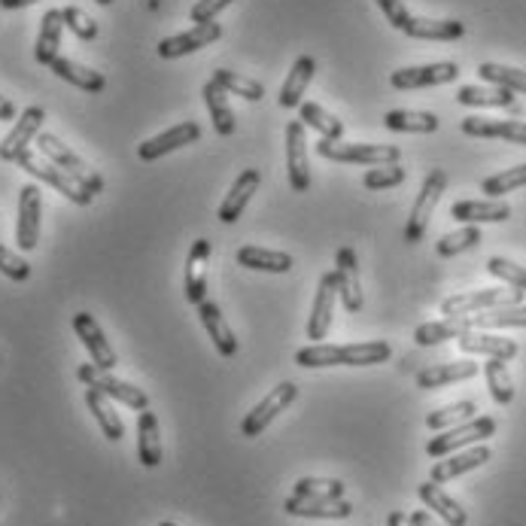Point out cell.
<instances>
[{"label": "cell", "instance_id": "41", "mask_svg": "<svg viewBox=\"0 0 526 526\" xmlns=\"http://www.w3.org/2000/svg\"><path fill=\"white\" fill-rule=\"evenodd\" d=\"M478 77L496 89H508L514 95H526V70H517V67H505V64H493V61H484L478 67Z\"/></svg>", "mask_w": 526, "mask_h": 526}, {"label": "cell", "instance_id": "9", "mask_svg": "<svg viewBox=\"0 0 526 526\" xmlns=\"http://www.w3.org/2000/svg\"><path fill=\"white\" fill-rule=\"evenodd\" d=\"M286 174L292 192L311 189V156H308V128L302 119L286 125Z\"/></svg>", "mask_w": 526, "mask_h": 526}, {"label": "cell", "instance_id": "47", "mask_svg": "<svg viewBox=\"0 0 526 526\" xmlns=\"http://www.w3.org/2000/svg\"><path fill=\"white\" fill-rule=\"evenodd\" d=\"M520 186H526V165H517V168H508V171H502V174L487 177V180L481 183V192H484L487 198H502V195L514 192V189H520Z\"/></svg>", "mask_w": 526, "mask_h": 526}, {"label": "cell", "instance_id": "4", "mask_svg": "<svg viewBox=\"0 0 526 526\" xmlns=\"http://www.w3.org/2000/svg\"><path fill=\"white\" fill-rule=\"evenodd\" d=\"M523 305V292L520 289H478V292H463V295H450L441 302L444 317H469L493 308H511Z\"/></svg>", "mask_w": 526, "mask_h": 526}, {"label": "cell", "instance_id": "60", "mask_svg": "<svg viewBox=\"0 0 526 526\" xmlns=\"http://www.w3.org/2000/svg\"><path fill=\"white\" fill-rule=\"evenodd\" d=\"M159 526H174V523H168V520H162V523H159Z\"/></svg>", "mask_w": 526, "mask_h": 526}, {"label": "cell", "instance_id": "31", "mask_svg": "<svg viewBox=\"0 0 526 526\" xmlns=\"http://www.w3.org/2000/svg\"><path fill=\"white\" fill-rule=\"evenodd\" d=\"M420 499H423V505L426 508H432L447 526H466L469 523V514H466V508L457 502V499H450L444 490H441V484H435V481H429V484H420Z\"/></svg>", "mask_w": 526, "mask_h": 526}, {"label": "cell", "instance_id": "21", "mask_svg": "<svg viewBox=\"0 0 526 526\" xmlns=\"http://www.w3.org/2000/svg\"><path fill=\"white\" fill-rule=\"evenodd\" d=\"M207 262H210V241L198 238L186 256V302L189 305H201L207 298Z\"/></svg>", "mask_w": 526, "mask_h": 526}, {"label": "cell", "instance_id": "54", "mask_svg": "<svg viewBox=\"0 0 526 526\" xmlns=\"http://www.w3.org/2000/svg\"><path fill=\"white\" fill-rule=\"evenodd\" d=\"M235 0H198V4L192 7V13H189V19L195 22V25H207V22H213L225 7H232Z\"/></svg>", "mask_w": 526, "mask_h": 526}, {"label": "cell", "instance_id": "5", "mask_svg": "<svg viewBox=\"0 0 526 526\" xmlns=\"http://www.w3.org/2000/svg\"><path fill=\"white\" fill-rule=\"evenodd\" d=\"M16 165L22 168V171H28L31 177H37L40 183H46V186H52L55 192H61L67 201H73V204H80V207H89L92 201H95V195H89V192H83L77 183H73L58 165H52L43 153L37 156V153H31V149H25V153L16 159Z\"/></svg>", "mask_w": 526, "mask_h": 526}, {"label": "cell", "instance_id": "53", "mask_svg": "<svg viewBox=\"0 0 526 526\" xmlns=\"http://www.w3.org/2000/svg\"><path fill=\"white\" fill-rule=\"evenodd\" d=\"M378 7H381V13L387 16V22L396 28V31H408L411 28V13H408V7H405V0H378Z\"/></svg>", "mask_w": 526, "mask_h": 526}, {"label": "cell", "instance_id": "52", "mask_svg": "<svg viewBox=\"0 0 526 526\" xmlns=\"http://www.w3.org/2000/svg\"><path fill=\"white\" fill-rule=\"evenodd\" d=\"M0 274L10 277V280H16V283H25V280L31 277V265H28L22 256H16L10 247L0 244Z\"/></svg>", "mask_w": 526, "mask_h": 526}, {"label": "cell", "instance_id": "50", "mask_svg": "<svg viewBox=\"0 0 526 526\" xmlns=\"http://www.w3.org/2000/svg\"><path fill=\"white\" fill-rule=\"evenodd\" d=\"M295 493L298 496H329V499H341L344 496V484L335 478H302L295 481Z\"/></svg>", "mask_w": 526, "mask_h": 526}, {"label": "cell", "instance_id": "25", "mask_svg": "<svg viewBox=\"0 0 526 526\" xmlns=\"http://www.w3.org/2000/svg\"><path fill=\"white\" fill-rule=\"evenodd\" d=\"M137 460L146 469H156L162 463V432L159 417L153 411L137 414Z\"/></svg>", "mask_w": 526, "mask_h": 526}, {"label": "cell", "instance_id": "29", "mask_svg": "<svg viewBox=\"0 0 526 526\" xmlns=\"http://www.w3.org/2000/svg\"><path fill=\"white\" fill-rule=\"evenodd\" d=\"M460 341V350L469 356H487V359H514L517 356V341L511 338H499V335H487V332H466Z\"/></svg>", "mask_w": 526, "mask_h": 526}, {"label": "cell", "instance_id": "19", "mask_svg": "<svg viewBox=\"0 0 526 526\" xmlns=\"http://www.w3.org/2000/svg\"><path fill=\"white\" fill-rule=\"evenodd\" d=\"M487 460H493L490 454V447L487 444H478V447H469V450H460V454H450V457H441L432 472H429V481L435 484H447V481H454L472 469H481Z\"/></svg>", "mask_w": 526, "mask_h": 526}, {"label": "cell", "instance_id": "15", "mask_svg": "<svg viewBox=\"0 0 526 526\" xmlns=\"http://www.w3.org/2000/svg\"><path fill=\"white\" fill-rule=\"evenodd\" d=\"M198 137H201L198 122H180V125H174V128H168V131H162L156 137L143 140L137 146V156H140V162H156V159L174 153V149H183V146L195 143Z\"/></svg>", "mask_w": 526, "mask_h": 526}, {"label": "cell", "instance_id": "45", "mask_svg": "<svg viewBox=\"0 0 526 526\" xmlns=\"http://www.w3.org/2000/svg\"><path fill=\"white\" fill-rule=\"evenodd\" d=\"M478 244H481V229H478V225H466V229H460V232L444 235L435 244V253L441 259H450V256H460V253H466V250H472Z\"/></svg>", "mask_w": 526, "mask_h": 526}, {"label": "cell", "instance_id": "20", "mask_svg": "<svg viewBox=\"0 0 526 526\" xmlns=\"http://www.w3.org/2000/svg\"><path fill=\"white\" fill-rule=\"evenodd\" d=\"M222 37V25L219 22H207V25H195L192 31H183V34H174V37H165L159 43V55L162 58H183V55H192L210 43H216Z\"/></svg>", "mask_w": 526, "mask_h": 526}, {"label": "cell", "instance_id": "14", "mask_svg": "<svg viewBox=\"0 0 526 526\" xmlns=\"http://www.w3.org/2000/svg\"><path fill=\"white\" fill-rule=\"evenodd\" d=\"M335 277H338V298L347 314L362 311V280H359V259L353 247H341L335 253Z\"/></svg>", "mask_w": 526, "mask_h": 526}, {"label": "cell", "instance_id": "16", "mask_svg": "<svg viewBox=\"0 0 526 526\" xmlns=\"http://www.w3.org/2000/svg\"><path fill=\"white\" fill-rule=\"evenodd\" d=\"M73 332H77V338L83 341V347L89 350L95 365H101L107 371H113L119 365L116 350L110 347V341L104 338V332H101V326H98V320L92 314H86V311L73 314Z\"/></svg>", "mask_w": 526, "mask_h": 526}, {"label": "cell", "instance_id": "42", "mask_svg": "<svg viewBox=\"0 0 526 526\" xmlns=\"http://www.w3.org/2000/svg\"><path fill=\"white\" fill-rule=\"evenodd\" d=\"M457 104L463 107H514L517 98L508 89H481V86H463L457 92Z\"/></svg>", "mask_w": 526, "mask_h": 526}, {"label": "cell", "instance_id": "26", "mask_svg": "<svg viewBox=\"0 0 526 526\" xmlns=\"http://www.w3.org/2000/svg\"><path fill=\"white\" fill-rule=\"evenodd\" d=\"M314 73H317L314 55H298L292 70H289L286 83H283V89H280V107H286V110L302 107V98H305V92H308V86L314 80Z\"/></svg>", "mask_w": 526, "mask_h": 526}, {"label": "cell", "instance_id": "11", "mask_svg": "<svg viewBox=\"0 0 526 526\" xmlns=\"http://www.w3.org/2000/svg\"><path fill=\"white\" fill-rule=\"evenodd\" d=\"M295 396H298V387L292 384V381H283V384H277L247 417H244V423H241V435L244 438H256V435H262L268 426H271V420L280 414V411H286L292 402H295Z\"/></svg>", "mask_w": 526, "mask_h": 526}, {"label": "cell", "instance_id": "12", "mask_svg": "<svg viewBox=\"0 0 526 526\" xmlns=\"http://www.w3.org/2000/svg\"><path fill=\"white\" fill-rule=\"evenodd\" d=\"M40 216H43V198L40 186L28 183L19 192V219H16V244L19 250L31 253L40 244Z\"/></svg>", "mask_w": 526, "mask_h": 526}, {"label": "cell", "instance_id": "2", "mask_svg": "<svg viewBox=\"0 0 526 526\" xmlns=\"http://www.w3.org/2000/svg\"><path fill=\"white\" fill-rule=\"evenodd\" d=\"M317 153L329 162L338 165H365V168H378V165H396L402 159V149L393 143H341V140H320Z\"/></svg>", "mask_w": 526, "mask_h": 526}, {"label": "cell", "instance_id": "7", "mask_svg": "<svg viewBox=\"0 0 526 526\" xmlns=\"http://www.w3.org/2000/svg\"><path fill=\"white\" fill-rule=\"evenodd\" d=\"M77 378H80L86 387H95V390H101L104 396H110V399H116V402L134 408V411H149V396H146L140 387H131V384H125V381L113 378V374H110L107 368H101V365H95V362L80 365V368H77Z\"/></svg>", "mask_w": 526, "mask_h": 526}, {"label": "cell", "instance_id": "23", "mask_svg": "<svg viewBox=\"0 0 526 526\" xmlns=\"http://www.w3.org/2000/svg\"><path fill=\"white\" fill-rule=\"evenodd\" d=\"M463 134L469 137H496V140H508V143H520L526 146V122L517 119H484V116H469L460 122Z\"/></svg>", "mask_w": 526, "mask_h": 526}, {"label": "cell", "instance_id": "18", "mask_svg": "<svg viewBox=\"0 0 526 526\" xmlns=\"http://www.w3.org/2000/svg\"><path fill=\"white\" fill-rule=\"evenodd\" d=\"M335 298H338V277L335 271L320 277L317 295H314V308H311V320H308V338L311 341H323L332 329V311H335Z\"/></svg>", "mask_w": 526, "mask_h": 526}, {"label": "cell", "instance_id": "43", "mask_svg": "<svg viewBox=\"0 0 526 526\" xmlns=\"http://www.w3.org/2000/svg\"><path fill=\"white\" fill-rule=\"evenodd\" d=\"M302 122L305 128H314L323 140H341L344 122L332 113H326L320 104H302Z\"/></svg>", "mask_w": 526, "mask_h": 526}, {"label": "cell", "instance_id": "49", "mask_svg": "<svg viewBox=\"0 0 526 526\" xmlns=\"http://www.w3.org/2000/svg\"><path fill=\"white\" fill-rule=\"evenodd\" d=\"M487 271H490L493 277H499L502 283H508L511 289H520V292H526V268L514 265L511 259H502V256H490V259H487Z\"/></svg>", "mask_w": 526, "mask_h": 526}, {"label": "cell", "instance_id": "55", "mask_svg": "<svg viewBox=\"0 0 526 526\" xmlns=\"http://www.w3.org/2000/svg\"><path fill=\"white\" fill-rule=\"evenodd\" d=\"M411 523H414V526H447V523H438L429 511H414V514H411Z\"/></svg>", "mask_w": 526, "mask_h": 526}, {"label": "cell", "instance_id": "59", "mask_svg": "<svg viewBox=\"0 0 526 526\" xmlns=\"http://www.w3.org/2000/svg\"><path fill=\"white\" fill-rule=\"evenodd\" d=\"M98 4H101V7H110V4H113V0H98Z\"/></svg>", "mask_w": 526, "mask_h": 526}, {"label": "cell", "instance_id": "58", "mask_svg": "<svg viewBox=\"0 0 526 526\" xmlns=\"http://www.w3.org/2000/svg\"><path fill=\"white\" fill-rule=\"evenodd\" d=\"M37 0H0V7L4 10H22V7H31Z\"/></svg>", "mask_w": 526, "mask_h": 526}, {"label": "cell", "instance_id": "27", "mask_svg": "<svg viewBox=\"0 0 526 526\" xmlns=\"http://www.w3.org/2000/svg\"><path fill=\"white\" fill-rule=\"evenodd\" d=\"M198 317H201V323H204V329H207L213 347H216L222 356H235V353H238V338H235L232 326L225 323V317H222V311H219L216 302L204 298V302L198 305Z\"/></svg>", "mask_w": 526, "mask_h": 526}, {"label": "cell", "instance_id": "38", "mask_svg": "<svg viewBox=\"0 0 526 526\" xmlns=\"http://www.w3.org/2000/svg\"><path fill=\"white\" fill-rule=\"evenodd\" d=\"M384 125L399 134H432L438 131V116L426 110H390L384 116Z\"/></svg>", "mask_w": 526, "mask_h": 526}, {"label": "cell", "instance_id": "22", "mask_svg": "<svg viewBox=\"0 0 526 526\" xmlns=\"http://www.w3.org/2000/svg\"><path fill=\"white\" fill-rule=\"evenodd\" d=\"M259 186H262V174H259L256 168L241 171V177L232 183L229 195H225V201L219 204V213H216V216H219L225 225H232L235 219H241V213L247 210V204H250V198L259 192Z\"/></svg>", "mask_w": 526, "mask_h": 526}, {"label": "cell", "instance_id": "56", "mask_svg": "<svg viewBox=\"0 0 526 526\" xmlns=\"http://www.w3.org/2000/svg\"><path fill=\"white\" fill-rule=\"evenodd\" d=\"M10 119H16V104L0 95V122H10Z\"/></svg>", "mask_w": 526, "mask_h": 526}, {"label": "cell", "instance_id": "33", "mask_svg": "<svg viewBox=\"0 0 526 526\" xmlns=\"http://www.w3.org/2000/svg\"><path fill=\"white\" fill-rule=\"evenodd\" d=\"M411 40H435V43H450L466 34V25L457 19H411V28L405 31Z\"/></svg>", "mask_w": 526, "mask_h": 526}, {"label": "cell", "instance_id": "24", "mask_svg": "<svg viewBox=\"0 0 526 526\" xmlns=\"http://www.w3.org/2000/svg\"><path fill=\"white\" fill-rule=\"evenodd\" d=\"M49 70L55 73L58 80H64V83H70V86H77V89H83V92H89V95H98V92L107 89L104 73H98V70H92V67H86V64H80V61H73V58H64V55H58V58L49 64Z\"/></svg>", "mask_w": 526, "mask_h": 526}, {"label": "cell", "instance_id": "35", "mask_svg": "<svg viewBox=\"0 0 526 526\" xmlns=\"http://www.w3.org/2000/svg\"><path fill=\"white\" fill-rule=\"evenodd\" d=\"M86 405L95 414V420H98V426H101V432H104L107 441H122L125 438V423H122L119 411L110 405V396H104L101 390L89 387L86 390Z\"/></svg>", "mask_w": 526, "mask_h": 526}, {"label": "cell", "instance_id": "46", "mask_svg": "<svg viewBox=\"0 0 526 526\" xmlns=\"http://www.w3.org/2000/svg\"><path fill=\"white\" fill-rule=\"evenodd\" d=\"M475 402H454V405H447V408H438L426 417V426L429 429H454L460 423H469L475 417Z\"/></svg>", "mask_w": 526, "mask_h": 526}, {"label": "cell", "instance_id": "51", "mask_svg": "<svg viewBox=\"0 0 526 526\" xmlns=\"http://www.w3.org/2000/svg\"><path fill=\"white\" fill-rule=\"evenodd\" d=\"M61 16H64V28H70L80 40H95L98 37V22L92 16H86L80 7H64Z\"/></svg>", "mask_w": 526, "mask_h": 526}, {"label": "cell", "instance_id": "44", "mask_svg": "<svg viewBox=\"0 0 526 526\" xmlns=\"http://www.w3.org/2000/svg\"><path fill=\"white\" fill-rule=\"evenodd\" d=\"M484 374H487V387H490L493 402L511 405L514 402V381H511V374H508V365L502 359H490L484 365Z\"/></svg>", "mask_w": 526, "mask_h": 526}, {"label": "cell", "instance_id": "13", "mask_svg": "<svg viewBox=\"0 0 526 526\" xmlns=\"http://www.w3.org/2000/svg\"><path fill=\"white\" fill-rule=\"evenodd\" d=\"M43 122H46V110L43 107H25L22 116L16 119L13 131L4 137V143H0V159H4V162H16L25 153V149H28V143L40 137Z\"/></svg>", "mask_w": 526, "mask_h": 526}, {"label": "cell", "instance_id": "30", "mask_svg": "<svg viewBox=\"0 0 526 526\" xmlns=\"http://www.w3.org/2000/svg\"><path fill=\"white\" fill-rule=\"evenodd\" d=\"M450 216L466 225H481V222H505L511 216V207L505 201H457L450 207Z\"/></svg>", "mask_w": 526, "mask_h": 526}, {"label": "cell", "instance_id": "48", "mask_svg": "<svg viewBox=\"0 0 526 526\" xmlns=\"http://www.w3.org/2000/svg\"><path fill=\"white\" fill-rule=\"evenodd\" d=\"M405 183V168L396 162V165H378V168H368L365 177H362V186L378 192V189H393V186H402Z\"/></svg>", "mask_w": 526, "mask_h": 526}, {"label": "cell", "instance_id": "8", "mask_svg": "<svg viewBox=\"0 0 526 526\" xmlns=\"http://www.w3.org/2000/svg\"><path fill=\"white\" fill-rule=\"evenodd\" d=\"M444 189H447V174L444 171H432L423 180V189H420V195H417V201L411 207V219L405 225V241L408 244H420L423 241V235L429 229V219H432V213H435Z\"/></svg>", "mask_w": 526, "mask_h": 526}, {"label": "cell", "instance_id": "1", "mask_svg": "<svg viewBox=\"0 0 526 526\" xmlns=\"http://www.w3.org/2000/svg\"><path fill=\"white\" fill-rule=\"evenodd\" d=\"M393 356L387 341H362V344H311L295 353L302 368H332V365H381Z\"/></svg>", "mask_w": 526, "mask_h": 526}, {"label": "cell", "instance_id": "3", "mask_svg": "<svg viewBox=\"0 0 526 526\" xmlns=\"http://www.w3.org/2000/svg\"><path fill=\"white\" fill-rule=\"evenodd\" d=\"M37 143H40V153L52 162V165H58L73 183H77L83 192H89V195H98V192H104V180H101V174H95L73 149L67 146V143H61L55 134H46V131H40V137H37Z\"/></svg>", "mask_w": 526, "mask_h": 526}, {"label": "cell", "instance_id": "57", "mask_svg": "<svg viewBox=\"0 0 526 526\" xmlns=\"http://www.w3.org/2000/svg\"><path fill=\"white\" fill-rule=\"evenodd\" d=\"M387 526H414V523H411V517H408L405 511H390Z\"/></svg>", "mask_w": 526, "mask_h": 526}, {"label": "cell", "instance_id": "17", "mask_svg": "<svg viewBox=\"0 0 526 526\" xmlns=\"http://www.w3.org/2000/svg\"><path fill=\"white\" fill-rule=\"evenodd\" d=\"M283 511L292 517H317V520H341L353 514V505L347 499H329V496H298L292 493L283 502Z\"/></svg>", "mask_w": 526, "mask_h": 526}, {"label": "cell", "instance_id": "37", "mask_svg": "<svg viewBox=\"0 0 526 526\" xmlns=\"http://www.w3.org/2000/svg\"><path fill=\"white\" fill-rule=\"evenodd\" d=\"M201 95H204V104H207V110H210V119H213L216 134H219V137H232L235 128H238V122H235V110L229 107V95H225L213 80L204 86Z\"/></svg>", "mask_w": 526, "mask_h": 526}, {"label": "cell", "instance_id": "10", "mask_svg": "<svg viewBox=\"0 0 526 526\" xmlns=\"http://www.w3.org/2000/svg\"><path fill=\"white\" fill-rule=\"evenodd\" d=\"M457 77H460V67L454 61H435V64H417V67L393 70L390 86L399 89V92H411V89H432V86L454 83Z\"/></svg>", "mask_w": 526, "mask_h": 526}, {"label": "cell", "instance_id": "40", "mask_svg": "<svg viewBox=\"0 0 526 526\" xmlns=\"http://www.w3.org/2000/svg\"><path fill=\"white\" fill-rule=\"evenodd\" d=\"M472 329H526V305H511V308H493L469 317Z\"/></svg>", "mask_w": 526, "mask_h": 526}, {"label": "cell", "instance_id": "28", "mask_svg": "<svg viewBox=\"0 0 526 526\" xmlns=\"http://www.w3.org/2000/svg\"><path fill=\"white\" fill-rule=\"evenodd\" d=\"M481 368L478 362H441V365H429L417 374V387L420 390H438V387H450L457 381H469L475 378Z\"/></svg>", "mask_w": 526, "mask_h": 526}, {"label": "cell", "instance_id": "32", "mask_svg": "<svg viewBox=\"0 0 526 526\" xmlns=\"http://www.w3.org/2000/svg\"><path fill=\"white\" fill-rule=\"evenodd\" d=\"M238 265L250 271H265V274H289L292 271V256L280 250H265V247H241L238 250Z\"/></svg>", "mask_w": 526, "mask_h": 526}, {"label": "cell", "instance_id": "36", "mask_svg": "<svg viewBox=\"0 0 526 526\" xmlns=\"http://www.w3.org/2000/svg\"><path fill=\"white\" fill-rule=\"evenodd\" d=\"M61 31H64V16L61 10H46L40 19V37H37V49L34 58L49 67L58 58V46H61Z\"/></svg>", "mask_w": 526, "mask_h": 526}, {"label": "cell", "instance_id": "34", "mask_svg": "<svg viewBox=\"0 0 526 526\" xmlns=\"http://www.w3.org/2000/svg\"><path fill=\"white\" fill-rule=\"evenodd\" d=\"M466 332H472L469 317H444V320L417 326L414 341H417L420 347H435V344H444V341H450V338H463Z\"/></svg>", "mask_w": 526, "mask_h": 526}, {"label": "cell", "instance_id": "6", "mask_svg": "<svg viewBox=\"0 0 526 526\" xmlns=\"http://www.w3.org/2000/svg\"><path fill=\"white\" fill-rule=\"evenodd\" d=\"M493 432H496V420H493V417H472L469 423H460V426H454V429H444L441 435H435V438L426 444V454H429L432 460H441V457L457 454L460 447L487 441Z\"/></svg>", "mask_w": 526, "mask_h": 526}, {"label": "cell", "instance_id": "39", "mask_svg": "<svg viewBox=\"0 0 526 526\" xmlns=\"http://www.w3.org/2000/svg\"><path fill=\"white\" fill-rule=\"evenodd\" d=\"M225 95H238V98H244V101H262L265 98V89H262V83L259 80H250V77H244V73H238V70H225V67H219V70H213V77H210Z\"/></svg>", "mask_w": 526, "mask_h": 526}]
</instances>
